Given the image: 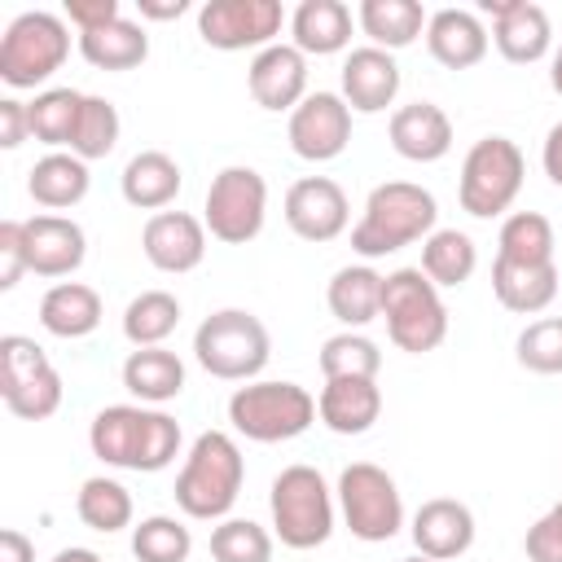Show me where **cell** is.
<instances>
[{"instance_id": "cell-1", "label": "cell", "mask_w": 562, "mask_h": 562, "mask_svg": "<svg viewBox=\"0 0 562 562\" xmlns=\"http://www.w3.org/2000/svg\"><path fill=\"white\" fill-rule=\"evenodd\" d=\"M97 461L132 474H158L180 457V422L149 404H110L88 426Z\"/></svg>"}, {"instance_id": "cell-2", "label": "cell", "mask_w": 562, "mask_h": 562, "mask_svg": "<svg viewBox=\"0 0 562 562\" xmlns=\"http://www.w3.org/2000/svg\"><path fill=\"white\" fill-rule=\"evenodd\" d=\"M435 220H439V202L430 189H422L413 180H386V184L369 189L364 211L351 224V250L360 259L395 255L413 241H426L435 233Z\"/></svg>"}, {"instance_id": "cell-3", "label": "cell", "mask_w": 562, "mask_h": 562, "mask_svg": "<svg viewBox=\"0 0 562 562\" xmlns=\"http://www.w3.org/2000/svg\"><path fill=\"white\" fill-rule=\"evenodd\" d=\"M241 479H246V461L237 439L224 430H202L176 474V505L184 518L224 522L241 496Z\"/></svg>"}, {"instance_id": "cell-4", "label": "cell", "mask_w": 562, "mask_h": 562, "mask_svg": "<svg viewBox=\"0 0 562 562\" xmlns=\"http://www.w3.org/2000/svg\"><path fill=\"white\" fill-rule=\"evenodd\" d=\"M272 356L263 321L246 307H220L193 329V360L220 382H255Z\"/></svg>"}, {"instance_id": "cell-5", "label": "cell", "mask_w": 562, "mask_h": 562, "mask_svg": "<svg viewBox=\"0 0 562 562\" xmlns=\"http://www.w3.org/2000/svg\"><path fill=\"white\" fill-rule=\"evenodd\" d=\"M228 422L250 443H285L316 422V400L299 382L255 378L228 395Z\"/></svg>"}, {"instance_id": "cell-6", "label": "cell", "mask_w": 562, "mask_h": 562, "mask_svg": "<svg viewBox=\"0 0 562 562\" xmlns=\"http://www.w3.org/2000/svg\"><path fill=\"white\" fill-rule=\"evenodd\" d=\"M382 321H386V338L408 356H426L448 338V307L439 299V285L422 268L386 272Z\"/></svg>"}, {"instance_id": "cell-7", "label": "cell", "mask_w": 562, "mask_h": 562, "mask_svg": "<svg viewBox=\"0 0 562 562\" xmlns=\"http://www.w3.org/2000/svg\"><path fill=\"white\" fill-rule=\"evenodd\" d=\"M272 531L285 549H316L334 536V492L316 465H285L268 492Z\"/></svg>"}, {"instance_id": "cell-8", "label": "cell", "mask_w": 562, "mask_h": 562, "mask_svg": "<svg viewBox=\"0 0 562 562\" xmlns=\"http://www.w3.org/2000/svg\"><path fill=\"white\" fill-rule=\"evenodd\" d=\"M70 57V26L61 13L26 9L0 35V79L9 88H40L48 83Z\"/></svg>"}, {"instance_id": "cell-9", "label": "cell", "mask_w": 562, "mask_h": 562, "mask_svg": "<svg viewBox=\"0 0 562 562\" xmlns=\"http://www.w3.org/2000/svg\"><path fill=\"white\" fill-rule=\"evenodd\" d=\"M522 176H527V158H522L518 140H509V136L474 140L461 162V180H457L461 211L474 220L505 215L514 206V198L522 193Z\"/></svg>"}, {"instance_id": "cell-10", "label": "cell", "mask_w": 562, "mask_h": 562, "mask_svg": "<svg viewBox=\"0 0 562 562\" xmlns=\"http://www.w3.org/2000/svg\"><path fill=\"white\" fill-rule=\"evenodd\" d=\"M334 496H338L342 522H347V531L356 540L382 544V540L400 536V527H404V496H400L395 479L382 465H373V461L342 465Z\"/></svg>"}, {"instance_id": "cell-11", "label": "cell", "mask_w": 562, "mask_h": 562, "mask_svg": "<svg viewBox=\"0 0 562 562\" xmlns=\"http://www.w3.org/2000/svg\"><path fill=\"white\" fill-rule=\"evenodd\" d=\"M0 400L22 422H44L61 408V373L26 334L0 338Z\"/></svg>"}, {"instance_id": "cell-12", "label": "cell", "mask_w": 562, "mask_h": 562, "mask_svg": "<svg viewBox=\"0 0 562 562\" xmlns=\"http://www.w3.org/2000/svg\"><path fill=\"white\" fill-rule=\"evenodd\" d=\"M268 220V180L255 167H224L211 176L206 184V206H202V224L215 241L224 246H246L263 233Z\"/></svg>"}, {"instance_id": "cell-13", "label": "cell", "mask_w": 562, "mask_h": 562, "mask_svg": "<svg viewBox=\"0 0 562 562\" xmlns=\"http://www.w3.org/2000/svg\"><path fill=\"white\" fill-rule=\"evenodd\" d=\"M281 26H285L281 0H206L198 9V35L220 53H241V48L263 53L268 44H277Z\"/></svg>"}, {"instance_id": "cell-14", "label": "cell", "mask_w": 562, "mask_h": 562, "mask_svg": "<svg viewBox=\"0 0 562 562\" xmlns=\"http://www.w3.org/2000/svg\"><path fill=\"white\" fill-rule=\"evenodd\" d=\"M285 140L303 162H334L351 145V105L342 92H307L290 114Z\"/></svg>"}, {"instance_id": "cell-15", "label": "cell", "mask_w": 562, "mask_h": 562, "mask_svg": "<svg viewBox=\"0 0 562 562\" xmlns=\"http://www.w3.org/2000/svg\"><path fill=\"white\" fill-rule=\"evenodd\" d=\"M281 215H285V224H290L294 237L325 246V241H334V237L347 233L351 202H347V193H342L338 180H329V176H303V180H294L285 189Z\"/></svg>"}, {"instance_id": "cell-16", "label": "cell", "mask_w": 562, "mask_h": 562, "mask_svg": "<svg viewBox=\"0 0 562 562\" xmlns=\"http://www.w3.org/2000/svg\"><path fill=\"white\" fill-rule=\"evenodd\" d=\"M483 13L492 18V44L505 61L531 66L549 57L553 48V22L531 0H483Z\"/></svg>"}, {"instance_id": "cell-17", "label": "cell", "mask_w": 562, "mask_h": 562, "mask_svg": "<svg viewBox=\"0 0 562 562\" xmlns=\"http://www.w3.org/2000/svg\"><path fill=\"white\" fill-rule=\"evenodd\" d=\"M246 88L255 97L259 110L281 114V110H299V101L307 97V57L294 44H268L263 53L250 57L246 66Z\"/></svg>"}, {"instance_id": "cell-18", "label": "cell", "mask_w": 562, "mask_h": 562, "mask_svg": "<svg viewBox=\"0 0 562 562\" xmlns=\"http://www.w3.org/2000/svg\"><path fill=\"white\" fill-rule=\"evenodd\" d=\"M140 250L158 272L184 277L206 259V224L189 211H158L140 228Z\"/></svg>"}, {"instance_id": "cell-19", "label": "cell", "mask_w": 562, "mask_h": 562, "mask_svg": "<svg viewBox=\"0 0 562 562\" xmlns=\"http://www.w3.org/2000/svg\"><path fill=\"white\" fill-rule=\"evenodd\" d=\"M338 83H342V101L351 105V114H382L400 97V61L395 53L373 48V44L351 48L342 57Z\"/></svg>"}, {"instance_id": "cell-20", "label": "cell", "mask_w": 562, "mask_h": 562, "mask_svg": "<svg viewBox=\"0 0 562 562\" xmlns=\"http://www.w3.org/2000/svg\"><path fill=\"white\" fill-rule=\"evenodd\" d=\"M408 536H413L417 553H426L435 562H452V558L470 553V544H474V514L457 496H430L417 505Z\"/></svg>"}, {"instance_id": "cell-21", "label": "cell", "mask_w": 562, "mask_h": 562, "mask_svg": "<svg viewBox=\"0 0 562 562\" xmlns=\"http://www.w3.org/2000/svg\"><path fill=\"white\" fill-rule=\"evenodd\" d=\"M391 149L408 162H439L452 149V119L435 105V101H408L400 110H391L386 123Z\"/></svg>"}, {"instance_id": "cell-22", "label": "cell", "mask_w": 562, "mask_h": 562, "mask_svg": "<svg viewBox=\"0 0 562 562\" xmlns=\"http://www.w3.org/2000/svg\"><path fill=\"white\" fill-rule=\"evenodd\" d=\"M26 250L35 277H70L88 259V237L70 215H31L26 220Z\"/></svg>"}, {"instance_id": "cell-23", "label": "cell", "mask_w": 562, "mask_h": 562, "mask_svg": "<svg viewBox=\"0 0 562 562\" xmlns=\"http://www.w3.org/2000/svg\"><path fill=\"white\" fill-rule=\"evenodd\" d=\"M316 417L334 435H364L382 417L378 378H329L316 395Z\"/></svg>"}, {"instance_id": "cell-24", "label": "cell", "mask_w": 562, "mask_h": 562, "mask_svg": "<svg viewBox=\"0 0 562 562\" xmlns=\"http://www.w3.org/2000/svg\"><path fill=\"white\" fill-rule=\"evenodd\" d=\"M487 44H492V35H487V26L479 22V13H470V9H439V13H430V22H426V48H430V57H435L439 66H448V70H470V66H479V61L487 57Z\"/></svg>"}, {"instance_id": "cell-25", "label": "cell", "mask_w": 562, "mask_h": 562, "mask_svg": "<svg viewBox=\"0 0 562 562\" xmlns=\"http://www.w3.org/2000/svg\"><path fill=\"white\" fill-rule=\"evenodd\" d=\"M180 184H184V171L171 154L162 149H140L127 158L123 176H119V189H123V202L136 206V211H167L176 198H180Z\"/></svg>"}, {"instance_id": "cell-26", "label": "cell", "mask_w": 562, "mask_h": 562, "mask_svg": "<svg viewBox=\"0 0 562 562\" xmlns=\"http://www.w3.org/2000/svg\"><path fill=\"white\" fill-rule=\"evenodd\" d=\"M492 294L514 316H540L558 299V263H492Z\"/></svg>"}, {"instance_id": "cell-27", "label": "cell", "mask_w": 562, "mask_h": 562, "mask_svg": "<svg viewBox=\"0 0 562 562\" xmlns=\"http://www.w3.org/2000/svg\"><path fill=\"white\" fill-rule=\"evenodd\" d=\"M351 9L342 0H303L290 13V44L303 57H329L351 44Z\"/></svg>"}, {"instance_id": "cell-28", "label": "cell", "mask_w": 562, "mask_h": 562, "mask_svg": "<svg viewBox=\"0 0 562 562\" xmlns=\"http://www.w3.org/2000/svg\"><path fill=\"white\" fill-rule=\"evenodd\" d=\"M88 184H92L88 162L75 158L70 149H48V154L31 167V176H26V193H31L35 206H44L48 215L79 206V202L88 198Z\"/></svg>"}, {"instance_id": "cell-29", "label": "cell", "mask_w": 562, "mask_h": 562, "mask_svg": "<svg viewBox=\"0 0 562 562\" xmlns=\"http://www.w3.org/2000/svg\"><path fill=\"white\" fill-rule=\"evenodd\" d=\"M382 272L369 268V263H347L329 277V290H325V303L334 312L338 325L347 329H364L369 321L382 316Z\"/></svg>"}, {"instance_id": "cell-30", "label": "cell", "mask_w": 562, "mask_h": 562, "mask_svg": "<svg viewBox=\"0 0 562 562\" xmlns=\"http://www.w3.org/2000/svg\"><path fill=\"white\" fill-rule=\"evenodd\" d=\"M101 316H105L101 294L83 281H57L40 299V325L53 338H88L101 325Z\"/></svg>"}, {"instance_id": "cell-31", "label": "cell", "mask_w": 562, "mask_h": 562, "mask_svg": "<svg viewBox=\"0 0 562 562\" xmlns=\"http://www.w3.org/2000/svg\"><path fill=\"white\" fill-rule=\"evenodd\" d=\"M123 386L140 404L158 408V404H167V400H176L184 391V360L176 351H167V347H136L123 360Z\"/></svg>"}, {"instance_id": "cell-32", "label": "cell", "mask_w": 562, "mask_h": 562, "mask_svg": "<svg viewBox=\"0 0 562 562\" xmlns=\"http://www.w3.org/2000/svg\"><path fill=\"white\" fill-rule=\"evenodd\" d=\"M356 22H360V31L369 35L373 48L400 53V48H408L417 35H426L430 13H426L417 0H360Z\"/></svg>"}, {"instance_id": "cell-33", "label": "cell", "mask_w": 562, "mask_h": 562, "mask_svg": "<svg viewBox=\"0 0 562 562\" xmlns=\"http://www.w3.org/2000/svg\"><path fill=\"white\" fill-rule=\"evenodd\" d=\"M79 53L97 70H136L149 57V35H145L140 22L114 18V22L97 26V31H83L79 35Z\"/></svg>"}, {"instance_id": "cell-34", "label": "cell", "mask_w": 562, "mask_h": 562, "mask_svg": "<svg viewBox=\"0 0 562 562\" xmlns=\"http://www.w3.org/2000/svg\"><path fill=\"white\" fill-rule=\"evenodd\" d=\"M479 268V246L470 233L461 228H435L426 241H422V272L439 285V290H457L474 277Z\"/></svg>"}, {"instance_id": "cell-35", "label": "cell", "mask_w": 562, "mask_h": 562, "mask_svg": "<svg viewBox=\"0 0 562 562\" xmlns=\"http://www.w3.org/2000/svg\"><path fill=\"white\" fill-rule=\"evenodd\" d=\"M83 101H88V92H79V88H44V92H35V101H26L31 136L40 145H48V149H70L79 114H83Z\"/></svg>"}, {"instance_id": "cell-36", "label": "cell", "mask_w": 562, "mask_h": 562, "mask_svg": "<svg viewBox=\"0 0 562 562\" xmlns=\"http://www.w3.org/2000/svg\"><path fill=\"white\" fill-rule=\"evenodd\" d=\"M180 325V299L171 290H140L123 307V338L132 347H162Z\"/></svg>"}, {"instance_id": "cell-37", "label": "cell", "mask_w": 562, "mask_h": 562, "mask_svg": "<svg viewBox=\"0 0 562 562\" xmlns=\"http://www.w3.org/2000/svg\"><path fill=\"white\" fill-rule=\"evenodd\" d=\"M75 514H79L83 527H92V531H101V536H114V531L132 527V492H127L119 479L92 474V479L79 483Z\"/></svg>"}, {"instance_id": "cell-38", "label": "cell", "mask_w": 562, "mask_h": 562, "mask_svg": "<svg viewBox=\"0 0 562 562\" xmlns=\"http://www.w3.org/2000/svg\"><path fill=\"white\" fill-rule=\"evenodd\" d=\"M553 224L540 211H514L496 233V259L509 263H553Z\"/></svg>"}, {"instance_id": "cell-39", "label": "cell", "mask_w": 562, "mask_h": 562, "mask_svg": "<svg viewBox=\"0 0 562 562\" xmlns=\"http://www.w3.org/2000/svg\"><path fill=\"white\" fill-rule=\"evenodd\" d=\"M316 360H321L325 382H329V378H378V369H382L378 342L364 338L360 329H342V334L325 338Z\"/></svg>"}, {"instance_id": "cell-40", "label": "cell", "mask_w": 562, "mask_h": 562, "mask_svg": "<svg viewBox=\"0 0 562 562\" xmlns=\"http://www.w3.org/2000/svg\"><path fill=\"white\" fill-rule=\"evenodd\" d=\"M132 553L136 562H189L193 536L180 518L171 514H149L132 527Z\"/></svg>"}, {"instance_id": "cell-41", "label": "cell", "mask_w": 562, "mask_h": 562, "mask_svg": "<svg viewBox=\"0 0 562 562\" xmlns=\"http://www.w3.org/2000/svg\"><path fill=\"white\" fill-rule=\"evenodd\" d=\"M119 110L110 97H88L83 101V114H79V127H75V140H70V154L83 158V162H97V158H110L114 145H119Z\"/></svg>"}, {"instance_id": "cell-42", "label": "cell", "mask_w": 562, "mask_h": 562, "mask_svg": "<svg viewBox=\"0 0 562 562\" xmlns=\"http://www.w3.org/2000/svg\"><path fill=\"white\" fill-rule=\"evenodd\" d=\"M211 558L215 562H272V536L268 527L250 518H224L211 531Z\"/></svg>"}, {"instance_id": "cell-43", "label": "cell", "mask_w": 562, "mask_h": 562, "mask_svg": "<svg viewBox=\"0 0 562 562\" xmlns=\"http://www.w3.org/2000/svg\"><path fill=\"white\" fill-rule=\"evenodd\" d=\"M514 356L527 373H540V378L562 373V316H540V321L522 325Z\"/></svg>"}, {"instance_id": "cell-44", "label": "cell", "mask_w": 562, "mask_h": 562, "mask_svg": "<svg viewBox=\"0 0 562 562\" xmlns=\"http://www.w3.org/2000/svg\"><path fill=\"white\" fill-rule=\"evenodd\" d=\"M26 272H31L26 220H4V224H0V290H13Z\"/></svg>"}, {"instance_id": "cell-45", "label": "cell", "mask_w": 562, "mask_h": 562, "mask_svg": "<svg viewBox=\"0 0 562 562\" xmlns=\"http://www.w3.org/2000/svg\"><path fill=\"white\" fill-rule=\"evenodd\" d=\"M527 562H562V501L549 505L522 536Z\"/></svg>"}, {"instance_id": "cell-46", "label": "cell", "mask_w": 562, "mask_h": 562, "mask_svg": "<svg viewBox=\"0 0 562 562\" xmlns=\"http://www.w3.org/2000/svg\"><path fill=\"white\" fill-rule=\"evenodd\" d=\"M114 18H123L119 0H66V22H70L79 35H83V31H97V26L114 22Z\"/></svg>"}, {"instance_id": "cell-47", "label": "cell", "mask_w": 562, "mask_h": 562, "mask_svg": "<svg viewBox=\"0 0 562 562\" xmlns=\"http://www.w3.org/2000/svg\"><path fill=\"white\" fill-rule=\"evenodd\" d=\"M22 140H31V110L18 97H0V145L18 149Z\"/></svg>"}, {"instance_id": "cell-48", "label": "cell", "mask_w": 562, "mask_h": 562, "mask_svg": "<svg viewBox=\"0 0 562 562\" xmlns=\"http://www.w3.org/2000/svg\"><path fill=\"white\" fill-rule=\"evenodd\" d=\"M540 167H544L549 184L562 189V123L549 127V136H544V145H540Z\"/></svg>"}, {"instance_id": "cell-49", "label": "cell", "mask_w": 562, "mask_h": 562, "mask_svg": "<svg viewBox=\"0 0 562 562\" xmlns=\"http://www.w3.org/2000/svg\"><path fill=\"white\" fill-rule=\"evenodd\" d=\"M0 562H35L31 536H22L18 527H4L0 531Z\"/></svg>"}, {"instance_id": "cell-50", "label": "cell", "mask_w": 562, "mask_h": 562, "mask_svg": "<svg viewBox=\"0 0 562 562\" xmlns=\"http://www.w3.org/2000/svg\"><path fill=\"white\" fill-rule=\"evenodd\" d=\"M136 9H140V18L171 22V18H180V13L189 9V0H136Z\"/></svg>"}, {"instance_id": "cell-51", "label": "cell", "mask_w": 562, "mask_h": 562, "mask_svg": "<svg viewBox=\"0 0 562 562\" xmlns=\"http://www.w3.org/2000/svg\"><path fill=\"white\" fill-rule=\"evenodd\" d=\"M53 562H101V553H92V549H83V544H70V549H61Z\"/></svg>"}, {"instance_id": "cell-52", "label": "cell", "mask_w": 562, "mask_h": 562, "mask_svg": "<svg viewBox=\"0 0 562 562\" xmlns=\"http://www.w3.org/2000/svg\"><path fill=\"white\" fill-rule=\"evenodd\" d=\"M549 88L562 97V44L553 48V61H549Z\"/></svg>"}, {"instance_id": "cell-53", "label": "cell", "mask_w": 562, "mask_h": 562, "mask_svg": "<svg viewBox=\"0 0 562 562\" xmlns=\"http://www.w3.org/2000/svg\"><path fill=\"white\" fill-rule=\"evenodd\" d=\"M400 562H435V558H426V553H413V558H400Z\"/></svg>"}]
</instances>
